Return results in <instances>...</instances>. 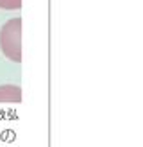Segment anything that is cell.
I'll return each instance as SVG.
<instances>
[{
    "instance_id": "6da1fadb",
    "label": "cell",
    "mask_w": 143,
    "mask_h": 147,
    "mask_svg": "<svg viewBox=\"0 0 143 147\" xmlns=\"http://www.w3.org/2000/svg\"><path fill=\"white\" fill-rule=\"evenodd\" d=\"M0 7H4V9H18L20 0H0Z\"/></svg>"
}]
</instances>
